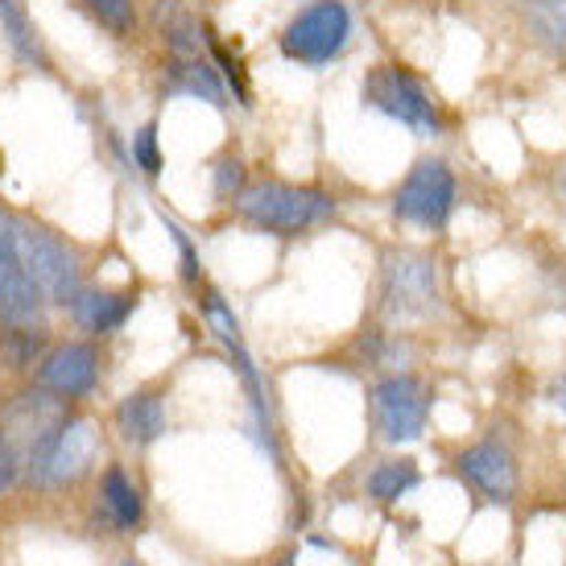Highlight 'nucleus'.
I'll use <instances>...</instances> for the list:
<instances>
[{
	"label": "nucleus",
	"mask_w": 566,
	"mask_h": 566,
	"mask_svg": "<svg viewBox=\"0 0 566 566\" xmlns=\"http://www.w3.org/2000/svg\"><path fill=\"white\" fill-rule=\"evenodd\" d=\"M50 302L13 249V207L0 203V327H46Z\"/></svg>",
	"instance_id": "obj_9"
},
{
	"label": "nucleus",
	"mask_w": 566,
	"mask_h": 566,
	"mask_svg": "<svg viewBox=\"0 0 566 566\" xmlns=\"http://www.w3.org/2000/svg\"><path fill=\"white\" fill-rule=\"evenodd\" d=\"M455 472L488 504H513L517 496V459L501 439H480L455 455Z\"/></svg>",
	"instance_id": "obj_11"
},
{
	"label": "nucleus",
	"mask_w": 566,
	"mask_h": 566,
	"mask_svg": "<svg viewBox=\"0 0 566 566\" xmlns=\"http://www.w3.org/2000/svg\"><path fill=\"white\" fill-rule=\"evenodd\" d=\"M112 422L120 430V439L133 442V447H154V442L166 439V430H170L166 401H161L158 389H137V394L120 397Z\"/></svg>",
	"instance_id": "obj_14"
},
{
	"label": "nucleus",
	"mask_w": 566,
	"mask_h": 566,
	"mask_svg": "<svg viewBox=\"0 0 566 566\" xmlns=\"http://www.w3.org/2000/svg\"><path fill=\"white\" fill-rule=\"evenodd\" d=\"M240 223L265 237H306L339 216V199L315 182H285V178H256L232 199Z\"/></svg>",
	"instance_id": "obj_1"
},
{
	"label": "nucleus",
	"mask_w": 566,
	"mask_h": 566,
	"mask_svg": "<svg viewBox=\"0 0 566 566\" xmlns=\"http://www.w3.org/2000/svg\"><path fill=\"white\" fill-rule=\"evenodd\" d=\"M21 472H25V455H21V447L0 430V496L21 480Z\"/></svg>",
	"instance_id": "obj_22"
},
{
	"label": "nucleus",
	"mask_w": 566,
	"mask_h": 566,
	"mask_svg": "<svg viewBox=\"0 0 566 566\" xmlns=\"http://www.w3.org/2000/svg\"><path fill=\"white\" fill-rule=\"evenodd\" d=\"M166 232H170L174 249H178V269H182V282H187L190 290H199V285H203V261H199V249L190 244V237L174 220H166Z\"/></svg>",
	"instance_id": "obj_21"
},
{
	"label": "nucleus",
	"mask_w": 566,
	"mask_h": 566,
	"mask_svg": "<svg viewBox=\"0 0 566 566\" xmlns=\"http://www.w3.org/2000/svg\"><path fill=\"white\" fill-rule=\"evenodd\" d=\"M439 261L426 249H389L380 256V318L389 327L422 323L439 311Z\"/></svg>",
	"instance_id": "obj_5"
},
{
	"label": "nucleus",
	"mask_w": 566,
	"mask_h": 566,
	"mask_svg": "<svg viewBox=\"0 0 566 566\" xmlns=\"http://www.w3.org/2000/svg\"><path fill=\"white\" fill-rule=\"evenodd\" d=\"M66 4L112 42H133L142 33V0H66Z\"/></svg>",
	"instance_id": "obj_16"
},
{
	"label": "nucleus",
	"mask_w": 566,
	"mask_h": 566,
	"mask_svg": "<svg viewBox=\"0 0 566 566\" xmlns=\"http://www.w3.org/2000/svg\"><path fill=\"white\" fill-rule=\"evenodd\" d=\"M0 33H4V42L9 50L17 54V63L30 66V71H42L50 75L54 63H50V50H46V38L38 30V21L30 17V9L21 4V0H0Z\"/></svg>",
	"instance_id": "obj_15"
},
{
	"label": "nucleus",
	"mask_w": 566,
	"mask_h": 566,
	"mask_svg": "<svg viewBox=\"0 0 566 566\" xmlns=\"http://www.w3.org/2000/svg\"><path fill=\"white\" fill-rule=\"evenodd\" d=\"M128 166L142 174L145 182H158L161 178L166 154H161L158 142V120H145V125L133 128V137H128Z\"/></svg>",
	"instance_id": "obj_19"
},
{
	"label": "nucleus",
	"mask_w": 566,
	"mask_h": 566,
	"mask_svg": "<svg viewBox=\"0 0 566 566\" xmlns=\"http://www.w3.org/2000/svg\"><path fill=\"white\" fill-rule=\"evenodd\" d=\"M99 509H104V517H108L116 530H137L145 521L142 488L133 484L125 475V468H116V463L99 475Z\"/></svg>",
	"instance_id": "obj_17"
},
{
	"label": "nucleus",
	"mask_w": 566,
	"mask_h": 566,
	"mask_svg": "<svg viewBox=\"0 0 566 566\" xmlns=\"http://www.w3.org/2000/svg\"><path fill=\"white\" fill-rule=\"evenodd\" d=\"M459 207V178L447 166V158H418L406 170V178L394 190V220L422 228V232H442Z\"/></svg>",
	"instance_id": "obj_7"
},
{
	"label": "nucleus",
	"mask_w": 566,
	"mask_h": 566,
	"mask_svg": "<svg viewBox=\"0 0 566 566\" xmlns=\"http://www.w3.org/2000/svg\"><path fill=\"white\" fill-rule=\"evenodd\" d=\"M120 566H142V563H137V558H125V563H120Z\"/></svg>",
	"instance_id": "obj_23"
},
{
	"label": "nucleus",
	"mask_w": 566,
	"mask_h": 566,
	"mask_svg": "<svg viewBox=\"0 0 566 566\" xmlns=\"http://www.w3.org/2000/svg\"><path fill=\"white\" fill-rule=\"evenodd\" d=\"M13 249L21 256L25 273L33 285L46 294L50 306H63L87 285V269H83V249L75 240H66L59 228L21 216L13 211Z\"/></svg>",
	"instance_id": "obj_3"
},
{
	"label": "nucleus",
	"mask_w": 566,
	"mask_h": 566,
	"mask_svg": "<svg viewBox=\"0 0 566 566\" xmlns=\"http://www.w3.org/2000/svg\"><path fill=\"white\" fill-rule=\"evenodd\" d=\"M99 377H104V356L92 339L50 344L33 368V385H42L63 401H87L99 389Z\"/></svg>",
	"instance_id": "obj_10"
},
{
	"label": "nucleus",
	"mask_w": 566,
	"mask_h": 566,
	"mask_svg": "<svg viewBox=\"0 0 566 566\" xmlns=\"http://www.w3.org/2000/svg\"><path fill=\"white\" fill-rule=\"evenodd\" d=\"M360 104L368 112H380L385 120L406 125L418 137L447 133V108H442L439 92L413 66L397 63V59H380L368 66V75L360 83Z\"/></svg>",
	"instance_id": "obj_2"
},
{
	"label": "nucleus",
	"mask_w": 566,
	"mask_h": 566,
	"mask_svg": "<svg viewBox=\"0 0 566 566\" xmlns=\"http://www.w3.org/2000/svg\"><path fill=\"white\" fill-rule=\"evenodd\" d=\"M368 409H373V426L377 439L389 447H409L426 434L430 426V409H434V389L413 373H389L373 385L368 394Z\"/></svg>",
	"instance_id": "obj_8"
},
{
	"label": "nucleus",
	"mask_w": 566,
	"mask_h": 566,
	"mask_svg": "<svg viewBox=\"0 0 566 566\" xmlns=\"http://www.w3.org/2000/svg\"><path fill=\"white\" fill-rule=\"evenodd\" d=\"M244 187H249V170H244V161H240L237 154L216 158V166H211V195H216V203H232Z\"/></svg>",
	"instance_id": "obj_20"
},
{
	"label": "nucleus",
	"mask_w": 566,
	"mask_h": 566,
	"mask_svg": "<svg viewBox=\"0 0 566 566\" xmlns=\"http://www.w3.org/2000/svg\"><path fill=\"white\" fill-rule=\"evenodd\" d=\"M187 95V99H203L211 108H228V87H223L216 63L207 59V50L195 54H166V71H161V99Z\"/></svg>",
	"instance_id": "obj_13"
},
{
	"label": "nucleus",
	"mask_w": 566,
	"mask_h": 566,
	"mask_svg": "<svg viewBox=\"0 0 566 566\" xmlns=\"http://www.w3.org/2000/svg\"><path fill=\"white\" fill-rule=\"evenodd\" d=\"M352 33H356V13L347 0H306L277 33V54L285 63L318 71L344 59Z\"/></svg>",
	"instance_id": "obj_4"
},
{
	"label": "nucleus",
	"mask_w": 566,
	"mask_h": 566,
	"mask_svg": "<svg viewBox=\"0 0 566 566\" xmlns=\"http://www.w3.org/2000/svg\"><path fill=\"white\" fill-rule=\"evenodd\" d=\"M99 455V430L87 413L66 409L42 439L25 451V475L38 488H71L95 468Z\"/></svg>",
	"instance_id": "obj_6"
},
{
	"label": "nucleus",
	"mask_w": 566,
	"mask_h": 566,
	"mask_svg": "<svg viewBox=\"0 0 566 566\" xmlns=\"http://www.w3.org/2000/svg\"><path fill=\"white\" fill-rule=\"evenodd\" d=\"M418 484H422V472H418L413 459H385V463H377L373 475H368V496L380 504H397Z\"/></svg>",
	"instance_id": "obj_18"
},
{
	"label": "nucleus",
	"mask_w": 566,
	"mask_h": 566,
	"mask_svg": "<svg viewBox=\"0 0 566 566\" xmlns=\"http://www.w3.org/2000/svg\"><path fill=\"white\" fill-rule=\"evenodd\" d=\"M142 290H104V285H83L75 298L66 302V315L75 318V327L87 331L92 339H108L137 315Z\"/></svg>",
	"instance_id": "obj_12"
}]
</instances>
